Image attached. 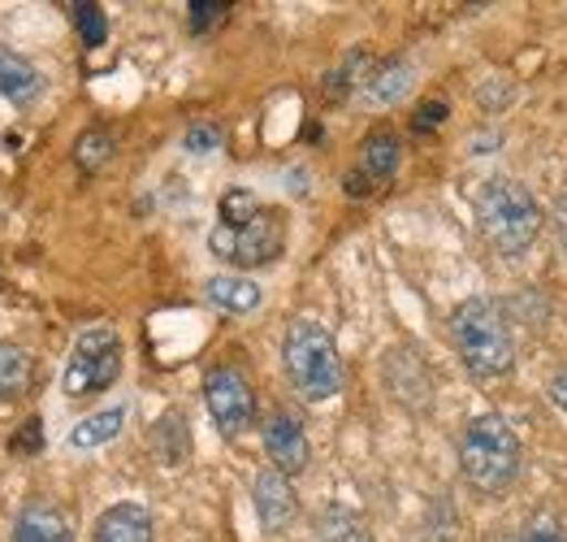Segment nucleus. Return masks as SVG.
Here are the masks:
<instances>
[{"label": "nucleus", "mask_w": 567, "mask_h": 542, "mask_svg": "<svg viewBox=\"0 0 567 542\" xmlns=\"http://www.w3.org/2000/svg\"><path fill=\"white\" fill-rule=\"evenodd\" d=\"M516 542H567L564 517H555V512H533V517L524 521V530Z\"/></svg>", "instance_id": "23"}, {"label": "nucleus", "mask_w": 567, "mask_h": 542, "mask_svg": "<svg viewBox=\"0 0 567 542\" xmlns=\"http://www.w3.org/2000/svg\"><path fill=\"white\" fill-rule=\"evenodd\" d=\"M520 460H524L520 439H516V430L503 417L485 412V417H473L464 426L460 464H464V478H468L473 491L481 494L512 491L516 478H520Z\"/></svg>", "instance_id": "4"}, {"label": "nucleus", "mask_w": 567, "mask_h": 542, "mask_svg": "<svg viewBox=\"0 0 567 542\" xmlns=\"http://www.w3.org/2000/svg\"><path fill=\"white\" fill-rule=\"evenodd\" d=\"M555 217H559V239H564V252H567V196L559 200V208H555Z\"/></svg>", "instance_id": "29"}, {"label": "nucleus", "mask_w": 567, "mask_h": 542, "mask_svg": "<svg viewBox=\"0 0 567 542\" xmlns=\"http://www.w3.org/2000/svg\"><path fill=\"white\" fill-rule=\"evenodd\" d=\"M204 399H208V412H213V421H217V430L226 439H238L243 430H251V421H256V395H251V382L238 374L235 365L208 369Z\"/></svg>", "instance_id": "7"}, {"label": "nucleus", "mask_w": 567, "mask_h": 542, "mask_svg": "<svg viewBox=\"0 0 567 542\" xmlns=\"http://www.w3.org/2000/svg\"><path fill=\"white\" fill-rule=\"evenodd\" d=\"M204 296L226 313H251L260 304V287L251 278H238V274H217V278L204 283Z\"/></svg>", "instance_id": "15"}, {"label": "nucleus", "mask_w": 567, "mask_h": 542, "mask_svg": "<svg viewBox=\"0 0 567 542\" xmlns=\"http://www.w3.org/2000/svg\"><path fill=\"white\" fill-rule=\"evenodd\" d=\"M152 447H156V460H161V464H169V469L187 464L190 434H187L183 412H165V417L156 421V430H152Z\"/></svg>", "instance_id": "16"}, {"label": "nucleus", "mask_w": 567, "mask_h": 542, "mask_svg": "<svg viewBox=\"0 0 567 542\" xmlns=\"http://www.w3.org/2000/svg\"><path fill=\"white\" fill-rule=\"evenodd\" d=\"M446 113H451V104L446 100H425L421 109H416V117H412V131H437L442 122H446Z\"/></svg>", "instance_id": "26"}, {"label": "nucleus", "mask_w": 567, "mask_h": 542, "mask_svg": "<svg viewBox=\"0 0 567 542\" xmlns=\"http://www.w3.org/2000/svg\"><path fill=\"white\" fill-rule=\"evenodd\" d=\"M476 226L498 256H524L542 235V208L524 183L494 174L476 192Z\"/></svg>", "instance_id": "3"}, {"label": "nucleus", "mask_w": 567, "mask_h": 542, "mask_svg": "<svg viewBox=\"0 0 567 542\" xmlns=\"http://www.w3.org/2000/svg\"><path fill=\"white\" fill-rule=\"evenodd\" d=\"M317 530H321V542H373L369 525H364V521H360L351 508H338V503L321 512Z\"/></svg>", "instance_id": "19"}, {"label": "nucleus", "mask_w": 567, "mask_h": 542, "mask_svg": "<svg viewBox=\"0 0 567 542\" xmlns=\"http://www.w3.org/2000/svg\"><path fill=\"white\" fill-rule=\"evenodd\" d=\"M74 27H79L87 49H100L109 40V18H104L100 4H74Z\"/></svg>", "instance_id": "22"}, {"label": "nucleus", "mask_w": 567, "mask_h": 542, "mask_svg": "<svg viewBox=\"0 0 567 542\" xmlns=\"http://www.w3.org/2000/svg\"><path fill=\"white\" fill-rule=\"evenodd\" d=\"M221 222L213 226L208 247L235 269H260L274 265L286 247V217L278 208L260 204L247 187H230L217 204Z\"/></svg>", "instance_id": "1"}, {"label": "nucleus", "mask_w": 567, "mask_h": 542, "mask_svg": "<svg viewBox=\"0 0 567 542\" xmlns=\"http://www.w3.org/2000/svg\"><path fill=\"white\" fill-rule=\"evenodd\" d=\"M550 399L567 412V369L564 374H555V382H550Z\"/></svg>", "instance_id": "28"}, {"label": "nucleus", "mask_w": 567, "mask_h": 542, "mask_svg": "<svg viewBox=\"0 0 567 542\" xmlns=\"http://www.w3.org/2000/svg\"><path fill=\"white\" fill-rule=\"evenodd\" d=\"M265 451H269V460H274V469L278 473H303L308 469V434H303V426H299V417H290V412H274L269 421H265Z\"/></svg>", "instance_id": "8"}, {"label": "nucleus", "mask_w": 567, "mask_h": 542, "mask_svg": "<svg viewBox=\"0 0 567 542\" xmlns=\"http://www.w3.org/2000/svg\"><path fill=\"white\" fill-rule=\"evenodd\" d=\"M40 88H44V79L27 57L0 49V96L13 100V104H31L40 96Z\"/></svg>", "instance_id": "14"}, {"label": "nucleus", "mask_w": 567, "mask_h": 542, "mask_svg": "<svg viewBox=\"0 0 567 542\" xmlns=\"http://www.w3.org/2000/svg\"><path fill=\"white\" fill-rule=\"evenodd\" d=\"M451 344L476 378H503L516 365V339H512L507 313L485 296L464 299L451 313Z\"/></svg>", "instance_id": "2"}, {"label": "nucleus", "mask_w": 567, "mask_h": 542, "mask_svg": "<svg viewBox=\"0 0 567 542\" xmlns=\"http://www.w3.org/2000/svg\"><path fill=\"white\" fill-rule=\"evenodd\" d=\"M122 378V339L113 326H87L79 335V344L70 351L65 365V395L83 399V395L109 391Z\"/></svg>", "instance_id": "6"}, {"label": "nucleus", "mask_w": 567, "mask_h": 542, "mask_svg": "<svg viewBox=\"0 0 567 542\" xmlns=\"http://www.w3.org/2000/svg\"><path fill=\"white\" fill-rule=\"evenodd\" d=\"M92 542H152V512L143 503H113L100 512Z\"/></svg>", "instance_id": "11"}, {"label": "nucleus", "mask_w": 567, "mask_h": 542, "mask_svg": "<svg viewBox=\"0 0 567 542\" xmlns=\"http://www.w3.org/2000/svg\"><path fill=\"white\" fill-rule=\"evenodd\" d=\"M126 426V408H104V412H92L83 417L74 430H70V447H104L113 443Z\"/></svg>", "instance_id": "18"}, {"label": "nucleus", "mask_w": 567, "mask_h": 542, "mask_svg": "<svg viewBox=\"0 0 567 542\" xmlns=\"http://www.w3.org/2000/svg\"><path fill=\"white\" fill-rule=\"evenodd\" d=\"M187 27L199 35V31H208V27H217V22H226V13H230V4H217V0H195L187 9Z\"/></svg>", "instance_id": "25"}, {"label": "nucleus", "mask_w": 567, "mask_h": 542, "mask_svg": "<svg viewBox=\"0 0 567 542\" xmlns=\"http://www.w3.org/2000/svg\"><path fill=\"white\" fill-rule=\"evenodd\" d=\"M408 88H412V65L394 57V61H378V65L360 79V100H364L369 109H385V104L408 96Z\"/></svg>", "instance_id": "12"}, {"label": "nucleus", "mask_w": 567, "mask_h": 542, "mask_svg": "<svg viewBox=\"0 0 567 542\" xmlns=\"http://www.w3.org/2000/svg\"><path fill=\"white\" fill-rule=\"evenodd\" d=\"M183 144H187V152H195V156H208V152H217L226 144V131H221L217 122H195L187 135H183Z\"/></svg>", "instance_id": "24"}, {"label": "nucleus", "mask_w": 567, "mask_h": 542, "mask_svg": "<svg viewBox=\"0 0 567 542\" xmlns=\"http://www.w3.org/2000/svg\"><path fill=\"white\" fill-rule=\"evenodd\" d=\"M385 382H390L394 399H403L408 408H425L429 391H433L425 360H421L412 347H403V356H399V351H390V360H385Z\"/></svg>", "instance_id": "10"}, {"label": "nucleus", "mask_w": 567, "mask_h": 542, "mask_svg": "<svg viewBox=\"0 0 567 542\" xmlns=\"http://www.w3.org/2000/svg\"><path fill=\"white\" fill-rule=\"evenodd\" d=\"M109 156H113V135H109V131H87V135L74 144V161H79L83 170L109 165Z\"/></svg>", "instance_id": "21"}, {"label": "nucleus", "mask_w": 567, "mask_h": 542, "mask_svg": "<svg viewBox=\"0 0 567 542\" xmlns=\"http://www.w3.org/2000/svg\"><path fill=\"white\" fill-rule=\"evenodd\" d=\"M364 156H360V174L369 178V183H385V178H394V170H399V140L390 135V131H378V135H369L364 140Z\"/></svg>", "instance_id": "17"}, {"label": "nucleus", "mask_w": 567, "mask_h": 542, "mask_svg": "<svg viewBox=\"0 0 567 542\" xmlns=\"http://www.w3.org/2000/svg\"><path fill=\"white\" fill-rule=\"evenodd\" d=\"M31 387V356L22 347L0 344V399H13Z\"/></svg>", "instance_id": "20"}, {"label": "nucleus", "mask_w": 567, "mask_h": 542, "mask_svg": "<svg viewBox=\"0 0 567 542\" xmlns=\"http://www.w3.org/2000/svg\"><path fill=\"white\" fill-rule=\"evenodd\" d=\"M299 503H295V491H290V478L278 473V469H265L256 478V517H260V530L265 534H282L286 525L295 521Z\"/></svg>", "instance_id": "9"}, {"label": "nucleus", "mask_w": 567, "mask_h": 542, "mask_svg": "<svg viewBox=\"0 0 567 542\" xmlns=\"http://www.w3.org/2000/svg\"><path fill=\"white\" fill-rule=\"evenodd\" d=\"M13 542H74V530L61 508L31 503V508H22V517L13 525Z\"/></svg>", "instance_id": "13"}, {"label": "nucleus", "mask_w": 567, "mask_h": 542, "mask_svg": "<svg viewBox=\"0 0 567 542\" xmlns=\"http://www.w3.org/2000/svg\"><path fill=\"white\" fill-rule=\"evenodd\" d=\"M13 451H40V417H31L22 434H13Z\"/></svg>", "instance_id": "27"}, {"label": "nucleus", "mask_w": 567, "mask_h": 542, "mask_svg": "<svg viewBox=\"0 0 567 542\" xmlns=\"http://www.w3.org/2000/svg\"><path fill=\"white\" fill-rule=\"evenodd\" d=\"M282 360L290 387L303 395L308 403H326V399L342 391V356H338V344H333V335L326 326L295 321L286 330Z\"/></svg>", "instance_id": "5"}]
</instances>
